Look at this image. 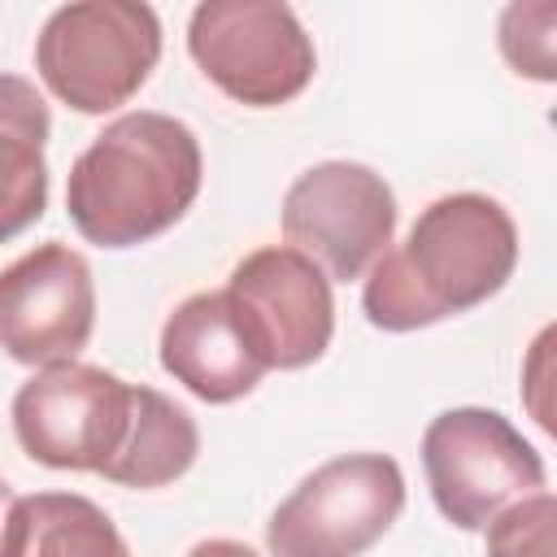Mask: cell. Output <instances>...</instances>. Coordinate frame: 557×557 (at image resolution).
<instances>
[{
    "label": "cell",
    "instance_id": "5bb4252c",
    "mask_svg": "<svg viewBox=\"0 0 557 557\" xmlns=\"http://www.w3.org/2000/svg\"><path fill=\"white\" fill-rule=\"evenodd\" d=\"M553 22H557V4L540 0V4H509L500 13V57L513 65V74H527L535 83H553Z\"/></svg>",
    "mask_w": 557,
    "mask_h": 557
},
{
    "label": "cell",
    "instance_id": "8fae6325",
    "mask_svg": "<svg viewBox=\"0 0 557 557\" xmlns=\"http://www.w3.org/2000/svg\"><path fill=\"white\" fill-rule=\"evenodd\" d=\"M157 357H161V370L205 405L244 400L265 379V366L244 344L222 287L191 292L170 309Z\"/></svg>",
    "mask_w": 557,
    "mask_h": 557
},
{
    "label": "cell",
    "instance_id": "4fadbf2b",
    "mask_svg": "<svg viewBox=\"0 0 557 557\" xmlns=\"http://www.w3.org/2000/svg\"><path fill=\"white\" fill-rule=\"evenodd\" d=\"M9 557H131L117 522L78 492H30L9 513Z\"/></svg>",
    "mask_w": 557,
    "mask_h": 557
},
{
    "label": "cell",
    "instance_id": "2e32d148",
    "mask_svg": "<svg viewBox=\"0 0 557 557\" xmlns=\"http://www.w3.org/2000/svg\"><path fill=\"white\" fill-rule=\"evenodd\" d=\"M187 557H261L257 548H248L244 540H226V535H213V540H200L187 548Z\"/></svg>",
    "mask_w": 557,
    "mask_h": 557
},
{
    "label": "cell",
    "instance_id": "9a60e30c",
    "mask_svg": "<svg viewBox=\"0 0 557 557\" xmlns=\"http://www.w3.org/2000/svg\"><path fill=\"white\" fill-rule=\"evenodd\" d=\"M553 522H557V500L548 487L513 500L483 527L487 557H553Z\"/></svg>",
    "mask_w": 557,
    "mask_h": 557
},
{
    "label": "cell",
    "instance_id": "8992f818",
    "mask_svg": "<svg viewBox=\"0 0 557 557\" xmlns=\"http://www.w3.org/2000/svg\"><path fill=\"white\" fill-rule=\"evenodd\" d=\"M422 470L435 509L457 531H483L513 500L544 492V457L505 413L479 405H457L426 422Z\"/></svg>",
    "mask_w": 557,
    "mask_h": 557
},
{
    "label": "cell",
    "instance_id": "277c9868",
    "mask_svg": "<svg viewBox=\"0 0 557 557\" xmlns=\"http://www.w3.org/2000/svg\"><path fill=\"white\" fill-rule=\"evenodd\" d=\"M161 61V17L139 0H74L48 13L35 35L44 87L74 113L122 109Z\"/></svg>",
    "mask_w": 557,
    "mask_h": 557
},
{
    "label": "cell",
    "instance_id": "3957f363",
    "mask_svg": "<svg viewBox=\"0 0 557 557\" xmlns=\"http://www.w3.org/2000/svg\"><path fill=\"white\" fill-rule=\"evenodd\" d=\"M205 178L200 139L187 122L135 109L113 117L70 165L65 213L96 248H139L196 205Z\"/></svg>",
    "mask_w": 557,
    "mask_h": 557
},
{
    "label": "cell",
    "instance_id": "30bf717a",
    "mask_svg": "<svg viewBox=\"0 0 557 557\" xmlns=\"http://www.w3.org/2000/svg\"><path fill=\"white\" fill-rule=\"evenodd\" d=\"M96 331V278L78 248L48 239L0 270V348L30 370L78 361Z\"/></svg>",
    "mask_w": 557,
    "mask_h": 557
},
{
    "label": "cell",
    "instance_id": "6da1fadb",
    "mask_svg": "<svg viewBox=\"0 0 557 557\" xmlns=\"http://www.w3.org/2000/svg\"><path fill=\"white\" fill-rule=\"evenodd\" d=\"M9 418L30 461L139 492L183 479L200 453V426L183 405L87 361L35 370L17 387Z\"/></svg>",
    "mask_w": 557,
    "mask_h": 557
},
{
    "label": "cell",
    "instance_id": "7c38bea8",
    "mask_svg": "<svg viewBox=\"0 0 557 557\" xmlns=\"http://www.w3.org/2000/svg\"><path fill=\"white\" fill-rule=\"evenodd\" d=\"M48 100L22 74H0V244L30 231L48 209Z\"/></svg>",
    "mask_w": 557,
    "mask_h": 557
},
{
    "label": "cell",
    "instance_id": "7a4b0ae2",
    "mask_svg": "<svg viewBox=\"0 0 557 557\" xmlns=\"http://www.w3.org/2000/svg\"><path fill=\"white\" fill-rule=\"evenodd\" d=\"M518 270V226L483 191L431 200L400 244L366 270L361 313L387 335H409L487 305Z\"/></svg>",
    "mask_w": 557,
    "mask_h": 557
},
{
    "label": "cell",
    "instance_id": "e0dca14e",
    "mask_svg": "<svg viewBox=\"0 0 557 557\" xmlns=\"http://www.w3.org/2000/svg\"><path fill=\"white\" fill-rule=\"evenodd\" d=\"M13 492H9V483L0 479V557H9V513H13Z\"/></svg>",
    "mask_w": 557,
    "mask_h": 557
},
{
    "label": "cell",
    "instance_id": "52a82bcc",
    "mask_svg": "<svg viewBox=\"0 0 557 557\" xmlns=\"http://www.w3.org/2000/svg\"><path fill=\"white\" fill-rule=\"evenodd\" d=\"M405 509V474L387 453H344L309 470L270 513V557H361Z\"/></svg>",
    "mask_w": 557,
    "mask_h": 557
},
{
    "label": "cell",
    "instance_id": "5b68a950",
    "mask_svg": "<svg viewBox=\"0 0 557 557\" xmlns=\"http://www.w3.org/2000/svg\"><path fill=\"white\" fill-rule=\"evenodd\" d=\"M196 70L235 104L278 109L296 100L318 70L313 39L292 4L278 0H205L187 22Z\"/></svg>",
    "mask_w": 557,
    "mask_h": 557
},
{
    "label": "cell",
    "instance_id": "ba28073f",
    "mask_svg": "<svg viewBox=\"0 0 557 557\" xmlns=\"http://www.w3.org/2000/svg\"><path fill=\"white\" fill-rule=\"evenodd\" d=\"M278 226L331 283H352L396 235V191L361 161H318L287 187Z\"/></svg>",
    "mask_w": 557,
    "mask_h": 557
},
{
    "label": "cell",
    "instance_id": "9c48e42d",
    "mask_svg": "<svg viewBox=\"0 0 557 557\" xmlns=\"http://www.w3.org/2000/svg\"><path fill=\"white\" fill-rule=\"evenodd\" d=\"M222 296L244 344L265 366V374L305 370L331 348L335 335L331 278L287 244H265L239 257Z\"/></svg>",
    "mask_w": 557,
    "mask_h": 557
}]
</instances>
